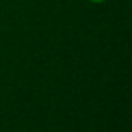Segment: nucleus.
<instances>
[{
	"mask_svg": "<svg viewBox=\"0 0 132 132\" xmlns=\"http://www.w3.org/2000/svg\"><path fill=\"white\" fill-rule=\"evenodd\" d=\"M89 2H92V3H103V2H106V0H89Z\"/></svg>",
	"mask_w": 132,
	"mask_h": 132,
	"instance_id": "1",
	"label": "nucleus"
}]
</instances>
